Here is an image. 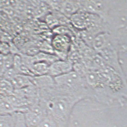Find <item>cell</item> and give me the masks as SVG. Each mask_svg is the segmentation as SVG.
<instances>
[{"instance_id": "cell-8", "label": "cell", "mask_w": 127, "mask_h": 127, "mask_svg": "<svg viewBox=\"0 0 127 127\" xmlns=\"http://www.w3.org/2000/svg\"><path fill=\"white\" fill-rule=\"evenodd\" d=\"M50 65L45 62H37L31 65L30 69L34 76L48 75Z\"/></svg>"}, {"instance_id": "cell-14", "label": "cell", "mask_w": 127, "mask_h": 127, "mask_svg": "<svg viewBox=\"0 0 127 127\" xmlns=\"http://www.w3.org/2000/svg\"><path fill=\"white\" fill-rule=\"evenodd\" d=\"M18 73L14 68H10L4 72L2 77L6 80L10 81Z\"/></svg>"}, {"instance_id": "cell-6", "label": "cell", "mask_w": 127, "mask_h": 127, "mask_svg": "<svg viewBox=\"0 0 127 127\" xmlns=\"http://www.w3.org/2000/svg\"><path fill=\"white\" fill-rule=\"evenodd\" d=\"M32 82L38 90L54 87L55 85L54 78L48 75L33 76Z\"/></svg>"}, {"instance_id": "cell-3", "label": "cell", "mask_w": 127, "mask_h": 127, "mask_svg": "<svg viewBox=\"0 0 127 127\" xmlns=\"http://www.w3.org/2000/svg\"><path fill=\"white\" fill-rule=\"evenodd\" d=\"M54 54L60 60H67L71 45V36L66 35L55 34L51 40Z\"/></svg>"}, {"instance_id": "cell-12", "label": "cell", "mask_w": 127, "mask_h": 127, "mask_svg": "<svg viewBox=\"0 0 127 127\" xmlns=\"http://www.w3.org/2000/svg\"><path fill=\"white\" fill-rule=\"evenodd\" d=\"M14 127H27L24 120V113H16V121Z\"/></svg>"}, {"instance_id": "cell-10", "label": "cell", "mask_w": 127, "mask_h": 127, "mask_svg": "<svg viewBox=\"0 0 127 127\" xmlns=\"http://www.w3.org/2000/svg\"><path fill=\"white\" fill-rule=\"evenodd\" d=\"M39 127H59L56 121L51 116L46 114L43 119Z\"/></svg>"}, {"instance_id": "cell-16", "label": "cell", "mask_w": 127, "mask_h": 127, "mask_svg": "<svg viewBox=\"0 0 127 127\" xmlns=\"http://www.w3.org/2000/svg\"><path fill=\"white\" fill-rule=\"evenodd\" d=\"M6 115V114H5L2 106L0 104V115Z\"/></svg>"}, {"instance_id": "cell-5", "label": "cell", "mask_w": 127, "mask_h": 127, "mask_svg": "<svg viewBox=\"0 0 127 127\" xmlns=\"http://www.w3.org/2000/svg\"><path fill=\"white\" fill-rule=\"evenodd\" d=\"M80 8V0H62L59 11L65 17L70 19Z\"/></svg>"}, {"instance_id": "cell-15", "label": "cell", "mask_w": 127, "mask_h": 127, "mask_svg": "<svg viewBox=\"0 0 127 127\" xmlns=\"http://www.w3.org/2000/svg\"><path fill=\"white\" fill-rule=\"evenodd\" d=\"M4 72L3 67V55H0V77L2 76Z\"/></svg>"}, {"instance_id": "cell-1", "label": "cell", "mask_w": 127, "mask_h": 127, "mask_svg": "<svg viewBox=\"0 0 127 127\" xmlns=\"http://www.w3.org/2000/svg\"><path fill=\"white\" fill-rule=\"evenodd\" d=\"M80 10L99 16L105 23L127 9L126 0H80Z\"/></svg>"}, {"instance_id": "cell-13", "label": "cell", "mask_w": 127, "mask_h": 127, "mask_svg": "<svg viewBox=\"0 0 127 127\" xmlns=\"http://www.w3.org/2000/svg\"><path fill=\"white\" fill-rule=\"evenodd\" d=\"M46 22L50 27L54 28L59 25V20L53 14H49L46 18Z\"/></svg>"}, {"instance_id": "cell-11", "label": "cell", "mask_w": 127, "mask_h": 127, "mask_svg": "<svg viewBox=\"0 0 127 127\" xmlns=\"http://www.w3.org/2000/svg\"><path fill=\"white\" fill-rule=\"evenodd\" d=\"M14 54L10 53L6 55H3V67L4 71L13 68L14 64Z\"/></svg>"}, {"instance_id": "cell-9", "label": "cell", "mask_w": 127, "mask_h": 127, "mask_svg": "<svg viewBox=\"0 0 127 127\" xmlns=\"http://www.w3.org/2000/svg\"><path fill=\"white\" fill-rule=\"evenodd\" d=\"M16 121V113L0 115V127H14Z\"/></svg>"}, {"instance_id": "cell-2", "label": "cell", "mask_w": 127, "mask_h": 127, "mask_svg": "<svg viewBox=\"0 0 127 127\" xmlns=\"http://www.w3.org/2000/svg\"><path fill=\"white\" fill-rule=\"evenodd\" d=\"M69 19L71 25L81 31L86 30L102 21L97 15L81 10L73 14Z\"/></svg>"}, {"instance_id": "cell-7", "label": "cell", "mask_w": 127, "mask_h": 127, "mask_svg": "<svg viewBox=\"0 0 127 127\" xmlns=\"http://www.w3.org/2000/svg\"><path fill=\"white\" fill-rule=\"evenodd\" d=\"M32 76L17 74L10 82L14 90H21L32 85Z\"/></svg>"}, {"instance_id": "cell-4", "label": "cell", "mask_w": 127, "mask_h": 127, "mask_svg": "<svg viewBox=\"0 0 127 127\" xmlns=\"http://www.w3.org/2000/svg\"><path fill=\"white\" fill-rule=\"evenodd\" d=\"M73 70V64L68 60H57L49 66L48 75L54 78Z\"/></svg>"}]
</instances>
